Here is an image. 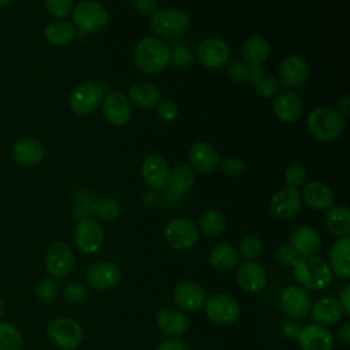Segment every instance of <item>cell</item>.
<instances>
[{"mask_svg":"<svg viewBox=\"0 0 350 350\" xmlns=\"http://www.w3.org/2000/svg\"><path fill=\"white\" fill-rule=\"evenodd\" d=\"M171 49L161 41L153 37L142 38L134 49L135 66L148 75L161 72L170 64Z\"/></svg>","mask_w":350,"mask_h":350,"instance_id":"6da1fadb","label":"cell"},{"mask_svg":"<svg viewBox=\"0 0 350 350\" xmlns=\"http://www.w3.org/2000/svg\"><path fill=\"white\" fill-rule=\"evenodd\" d=\"M295 280L309 290H323L332 280L329 265L317 256H305L293 265Z\"/></svg>","mask_w":350,"mask_h":350,"instance_id":"7a4b0ae2","label":"cell"},{"mask_svg":"<svg viewBox=\"0 0 350 350\" xmlns=\"http://www.w3.org/2000/svg\"><path fill=\"white\" fill-rule=\"evenodd\" d=\"M310 134L323 142L336 139L345 130V118L332 108L317 107L312 109L306 120Z\"/></svg>","mask_w":350,"mask_h":350,"instance_id":"3957f363","label":"cell"},{"mask_svg":"<svg viewBox=\"0 0 350 350\" xmlns=\"http://www.w3.org/2000/svg\"><path fill=\"white\" fill-rule=\"evenodd\" d=\"M189 16L178 8H161L152 12L149 26L152 31L164 40H175L182 37L189 29Z\"/></svg>","mask_w":350,"mask_h":350,"instance_id":"277c9868","label":"cell"},{"mask_svg":"<svg viewBox=\"0 0 350 350\" xmlns=\"http://www.w3.org/2000/svg\"><path fill=\"white\" fill-rule=\"evenodd\" d=\"M108 21L107 8L94 0L79 1L72 8V25L82 33H98L108 25Z\"/></svg>","mask_w":350,"mask_h":350,"instance_id":"5b68a950","label":"cell"},{"mask_svg":"<svg viewBox=\"0 0 350 350\" xmlns=\"http://www.w3.org/2000/svg\"><path fill=\"white\" fill-rule=\"evenodd\" d=\"M46 334L49 340L62 350L77 349L83 339V329L72 319L55 317L46 325Z\"/></svg>","mask_w":350,"mask_h":350,"instance_id":"8992f818","label":"cell"},{"mask_svg":"<svg viewBox=\"0 0 350 350\" xmlns=\"http://www.w3.org/2000/svg\"><path fill=\"white\" fill-rule=\"evenodd\" d=\"M200 232L197 224L187 217H175L170 220L164 228L167 243L175 250H189L198 241Z\"/></svg>","mask_w":350,"mask_h":350,"instance_id":"52a82bcc","label":"cell"},{"mask_svg":"<svg viewBox=\"0 0 350 350\" xmlns=\"http://www.w3.org/2000/svg\"><path fill=\"white\" fill-rule=\"evenodd\" d=\"M103 88L94 82H82L77 85L68 98L70 109L79 116L93 113L103 101Z\"/></svg>","mask_w":350,"mask_h":350,"instance_id":"ba28073f","label":"cell"},{"mask_svg":"<svg viewBox=\"0 0 350 350\" xmlns=\"http://www.w3.org/2000/svg\"><path fill=\"white\" fill-rule=\"evenodd\" d=\"M208 319L220 325H228L234 323L239 316L238 302L228 294L219 293L205 299L204 306Z\"/></svg>","mask_w":350,"mask_h":350,"instance_id":"9c48e42d","label":"cell"},{"mask_svg":"<svg viewBox=\"0 0 350 350\" xmlns=\"http://www.w3.org/2000/svg\"><path fill=\"white\" fill-rule=\"evenodd\" d=\"M74 242L85 254L97 253L104 243V230L94 219H82L74 230Z\"/></svg>","mask_w":350,"mask_h":350,"instance_id":"30bf717a","label":"cell"},{"mask_svg":"<svg viewBox=\"0 0 350 350\" xmlns=\"http://www.w3.org/2000/svg\"><path fill=\"white\" fill-rule=\"evenodd\" d=\"M45 269L53 278H63L71 272L75 256L71 246L66 242H53L45 253Z\"/></svg>","mask_w":350,"mask_h":350,"instance_id":"8fae6325","label":"cell"},{"mask_svg":"<svg viewBox=\"0 0 350 350\" xmlns=\"http://www.w3.org/2000/svg\"><path fill=\"white\" fill-rule=\"evenodd\" d=\"M197 59L206 68H220L230 60V46L221 38H205L197 48Z\"/></svg>","mask_w":350,"mask_h":350,"instance_id":"7c38bea8","label":"cell"},{"mask_svg":"<svg viewBox=\"0 0 350 350\" xmlns=\"http://www.w3.org/2000/svg\"><path fill=\"white\" fill-rule=\"evenodd\" d=\"M309 77V66L299 55L286 56L279 66V82L286 88H301Z\"/></svg>","mask_w":350,"mask_h":350,"instance_id":"4fadbf2b","label":"cell"},{"mask_svg":"<svg viewBox=\"0 0 350 350\" xmlns=\"http://www.w3.org/2000/svg\"><path fill=\"white\" fill-rule=\"evenodd\" d=\"M120 269L111 261H98L89 267L86 282L90 287L100 291H107L120 283Z\"/></svg>","mask_w":350,"mask_h":350,"instance_id":"5bb4252c","label":"cell"},{"mask_svg":"<svg viewBox=\"0 0 350 350\" xmlns=\"http://www.w3.org/2000/svg\"><path fill=\"white\" fill-rule=\"evenodd\" d=\"M105 119L113 126H124L133 116V107L129 97L120 92L108 93L103 101Z\"/></svg>","mask_w":350,"mask_h":350,"instance_id":"9a60e30c","label":"cell"},{"mask_svg":"<svg viewBox=\"0 0 350 350\" xmlns=\"http://www.w3.org/2000/svg\"><path fill=\"white\" fill-rule=\"evenodd\" d=\"M302 205L301 193L294 187H284L276 191L269 201V211L278 219H291L299 211Z\"/></svg>","mask_w":350,"mask_h":350,"instance_id":"2e32d148","label":"cell"},{"mask_svg":"<svg viewBox=\"0 0 350 350\" xmlns=\"http://www.w3.org/2000/svg\"><path fill=\"white\" fill-rule=\"evenodd\" d=\"M11 156L21 167H34L44 160L45 148L42 142L34 137H22L14 144Z\"/></svg>","mask_w":350,"mask_h":350,"instance_id":"e0dca14e","label":"cell"},{"mask_svg":"<svg viewBox=\"0 0 350 350\" xmlns=\"http://www.w3.org/2000/svg\"><path fill=\"white\" fill-rule=\"evenodd\" d=\"M280 306L288 317L304 319L312 308V301L304 288L288 286L280 295Z\"/></svg>","mask_w":350,"mask_h":350,"instance_id":"ac0fdd59","label":"cell"},{"mask_svg":"<svg viewBox=\"0 0 350 350\" xmlns=\"http://www.w3.org/2000/svg\"><path fill=\"white\" fill-rule=\"evenodd\" d=\"M172 299L179 309L186 312H196L204 306L205 291L198 283L185 280L174 288Z\"/></svg>","mask_w":350,"mask_h":350,"instance_id":"d6986e66","label":"cell"},{"mask_svg":"<svg viewBox=\"0 0 350 350\" xmlns=\"http://www.w3.org/2000/svg\"><path fill=\"white\" fill-rule=\"evenodd\" d=\"M298 342L302 350H332L331 332L320 324H309L299 329Z\"/></svg>","mask_w":350,"mask_h":350,"instance_id":"ffe728a7","label":"cell"},{"mask_svg":"<svg viewBox=\"0 0 350 350\" xmlns=\"http://www.w3.org/2000/svg\"><path fill=\"white\" fill-rule=\"evenodd\" d=\"M302 100L295 92H282L273 100V113L283 123H293L298 120L302 115Z\"/></svg>","mask_w":350,"mask_h":350,"instance_id":"44dd1931","label":"cell"},{"mask_svg":"<svg viewBox=\"0 0 350 350\" xmlns=\"http://www.w3.org/2000/svg\"><path fill=\"white\" fill-rule=\"evenodd\" d=\"M191 167L200 174H211L217 170L220 157L217 150L206 142H196L189 150Z\"/></svg>","mask_w":350,"mask_h":350,"instance_id":"7402d4cb","label":"cell"},{"mask_svg":"<svg viewBox=\"0 0 350 350\" xmlns=\"http://www.w3.org/2000/svg\"><path fill=\"white\" fill-rule=\"evenodd\" d=\"M170 165L167 160L159 154L148 156L141 168V174L146 185L153 189H163L168 185L170 178Z\"/></svg>","mask_w":350,"mask_h":350,"instance_id":"603a6c76","label":"cell"},{"mask_svg":"<svg viewBox=\"0 0 350 350\" xmlns=\"http://www.w3.org/2000/svg\"><path fill=\"white\" fill-rule=\"evenodd\" d=\"M237 283L247 293H258L267 283V273L264 268L253 261L242 262L235 273Z\"/></svg>","mask_w":350,"mask_h":350,"instance_id":"cb8c5ba5","label":"cell"},{"mask_svg":"<svg viewBox=\"0 0 350 350\" xmlns=\"http://www.w3.org/2000/svg\"><path fill=\"white\" fill-rule=\"evenodd\" d=\"M301 198L309 208L314 211H325L334 204V193L331 187L320 180L306 183L302 190Z\"/></svg>","mask_w":350,"mask_h":350,"instance_id":"d4e9b609","label":"cell"},{"mask_svg":"<svg viewBox=\"0 0 350 350\" xmlns=\"http://www.w3.org/2000/svg\"><path fill=\"white\" fill-rule=\"evenodd\" d=\"M156 323L161 332L168 336H182L189 328L187 317L175 308H163L156 314Z\"/></svg>","mask_w":350,"mask_h":350,"instance_id":"484cf974","label":"cell"},{"mask_svg":"<svg viewBox=\"0 0 350 350\" xmlns=\"http://www.w3.org/2000/svg\"><path fill=\"white\" fill-rule=\"evenodd\" d=\"M291 245L302 257L313 256L321 246V237L312 226H302L291 235Z\"/></svg>","mask_w":350,"mask_h":350,"instance_id":"4316f807","label":"cell"},{"mask_svg":"<svg viewBox=\"0 0 350 350\" xmlns=\"http://www.w3.org/2000/svg\"><path fill=\"white\" fill-rule=\"evenodd\" d=\"M349 252H350V238H349V235L339 237V239L331 247L329 268L339 278L347 279L350 276Z\"/></svg>","mask_w":350,"mask_h":350,"instance_id":"83f0119b","label":"cell"},{"mask_svg":"<svg viewBox=\"0 0 350 350\" xmlns=\"http://www.w3.org/2000/svg\"><path fill=\"white\" fill-rule=\"evenodd\" d=\"M342 314L343 310L339 301L332 297L321 298L312 306V317L320 325H332L340 320Z\"/></svg>","mask_w":350,"mask_h":350,"instance_id":"f1b7e54d","label":"cell"},{"mask_svg":"<svg viewBox=\"0 0 350 350\" xmlns=\"http://www.w3.org/2000/svg\"><path fill=\"white\" fill-rule=\"evenodd\" d=\"M129 100L135 107L150 109L160 101V93L154 85L145 81H138L131 85L129 90Z\"/></svg>","mask_w":350,"mask_h":350,"instance_id":"f546056e","label":"cell"},{"mask_svg":"<svg viewBox=\"0 0 350 350\" xmlns=\"http://www.w3.org/2000/svg\"><path fill=\"white\" fill-rule=\"evenodd\" d=\"M75 26L66 19H56L49 22L44 29V38L55 46L68 45L75 38Z\"/></svg>","mask_w":350,"mask_h":350,"instance_id":"4dcf8cb0","label":"cell"},{"mask_svg":"<svg viewBox=\"0 0 350 350\" xmlns=\"http://www.w3.org/2000/svg\"><path fill=\"white\" fill-rule=\"evenodd\" d=\"M269 55V42L262 36L247 37L241 46V56L247 66L261 64Z\"/></svg>","mask_w":350,"mask_h":350,"instance_id":"1f68e13d","label":"cell"},{"mask_svg":"<svg viewBox=\"0 0 350 350\" xmlns=\"http://www.w3.org/2000/svg\"><path fill=\"white\" fill-rule=\"evenodd\" d=\"M209 262L215 269L228 272L238 265L239 253L234 246L223 243L213 247L209 256Z\"/></svg>","mask_w":350,"mask_h":350,"instance_id":"d6a6232c","label":"cell"},{"mask_svg":"<svg viewBox=\"0 0 350 350\" xmlns=\"http://www.w3.org/2000/svg\"><path fill=\"white\" fill-rule=\"evenodd\" d=\"M328 231L336 237H346L350 232V211L346 205H336L325 215Z\"/></svg>","mask_w":350,"mask_h":350,"instance_id":"836d02e7","label":"cell"},{"mask_svg":"<svg viewBox=\"0 0 350 350\" xmlns=\"http://www.w3.org/2000/svg\"><path fill=\"white\" fill-rule=\"evenodd\" d=\"M194 171L189 165L180 164L170 172L168 185L171 190L175 191L176 194H186L194 186Z\"/></svg>","mask_w":350,"mask_h":350,"instance_id":"e575fe53","label":"cell"},{"mask_svg":"<svg viewBox=\"0 0 350 350\" xmlns=\"http://www.w3.org/2000/svg\"><path fill=\"white\" fill-rule=\"evenodd\" d=\"M90 212L100 220H113L120 215V204L115 198L101 197L92 202Z\"/></svg>","mask_w":350,"mask_h":350,"instance_id":"d590c367","label":"cell"},{"mask_svg":"<svg viewBox=\"0 0 350 350\" xmlns=\"http://www.w3.org/2000/svg\"><path fill=\"white\" fill-rule=\"evenodd\" d=\"M200 227L205 235L216 237L227 227V217L219 211H208L200 219Z\"/></svg>","mask_w":350,"mask_h":350,"instance_id":"8d00e7d4","label":"cell"},{"mask_svg":"<svg viewBox=\"0 0 350 350\" xmlns=\"http://www.w3.org/2000/svg\"><path fill=\"white\" fill-rule=\"evenodd\" d=\"M22 346V332L14 324L0 321V350H21Z\"/></svg>","mask_w":350,"mask_h":350,"instance_id":"74e56055","label":"cell"},{"mask_svg":"<svg viewBox=\"0 0 350 350\" xmlns=\"http://www.w3.org/2000/svg\"><path fill=\"white\" fill-rule=\"evenodd\" d=\"M59 291H60L59 283L56 280H53V279H49V278L40 280L37 287H36L37 298L41 302H45V304L53 302L57 298Z\"/></svg>","mask_w":350,"mask_h":350,"instance_id":"f35d334b","label":"cell"},{"mask_svg":"<svg viewBox=\"0 0 350 350\" xmlns=\"http://www.w3.org/2000/svg\"><path fill=\"white\" fill-rule=\"evenodd\" d=\"M261 250H262V243H261L260 238L256 235H246L239 242L238 253H241L245 258L252 261L261 254Z\"/></svg>","mask_w":350,"mask_h":350,"instance_id":"ab89813d","label":"cell"},{"mask_svg":"<svg viewBox=\"0 0 350 350\" xmlns=\"http://www.w3.org/2000/svg\"><path fill=\"white\" fill-rule=\"evenodd\" d=\"M170 63L178 70H187L193 66L194 56L189 48L176 46L174 51H171Z\"/></svg>","mask_w":350,"mask_h":350,"instance_id":"60d3db41","label":"cell"},{"mask_svg":"<svg viewBox=\"0 0 350 350\" xmlns=\"http://www.w3.org/2000/svg\"><path fill=\"white\" fill-rule=\"evenodd\" d=\"M220 170L221 172L228 176V178H238L241 176L245 170H246V165H245V161L241 159V157H237V156H228L226 159H223L220 163Z\"/></svg>","mask_w":350,"mask_h":350,"instance_id":"b9f144b4","label":"cell"},{"mask_svg":"<svg viewBox=\"0 0 350 350\" xmlns=\"http://www.w3.org/2000/svg\"><path fill=\"white\" fill-rule=\"evenodd\" d=\"M45 10L56 19L66 18L74 8V0H44Z\"/></svg>","mask_w":350,"mask_h":350,"instance_id":"7bdbcfd3","label":"cell"},{"mask_svg":"<svg viewBox=\"0 0 350 350\" xmlns=\"http://www.w3.org/2000/svg\"><path fill=\"white\" fill-rule=\"evenodd\" d=\"M88 297V287L82 282H71L63 290V298L70 304H79Z\"/></svg>","mask_w":350,"mask_h":350,"instance_id":"ee69618b","label":"cell"},{"mask_svg":"<svg viewBox=\"0 0 350 350\" xmlns=\"http://www.w3.org/2000/svg\"><path fill=\"white\" fill-rule=\"evenodd\" d=\"M305 179H306V170L299 163L290 164L284 171V180L288 187L297 189L305 182Z\"/></svg>","mask_w":350,"mask_h":350,"instance_id":"f6af8a7d","label":"cell"},{"mask_svg":"<svg viewBox=\"0 0 350 350\" xmlns=\"http://www.w3.org/2000/svg\"><path fill=\"white\" fill-rule=\"evenodd\" d=\"M254 90L257 93V96L262 97V98H271L273 97L278 90H279V81L273 77L269 75H264L256 85H254Z\"/></svg>","mask_w":350,"mask_h":350,"instance_id":"bcb514c9","label":"cell"},{"mask_svg":"<svg viewBox=\"0 0 350 350\" xmlns=\"http://www.w3.org/2000/svg\"><path fill=\"white\" fill-rule=\"evenodd\" d=\"M275 260L283 267H293L298 260V252L293 245H280L273 252Z\"/></svg>","mask_w":350,"mask_h":350,"instance_id":"7dc6e473","label":"cell"},{"mask_svg":"<svg viewBox=\"0 0 350 350\" xmlns=\"http://www.w3.org/2000/svg\"><path fill=\"white\" fill-rule=\"evenodd\" d=\"M227 77L237 82L242 83L246 82L247 78V64L241 59H232L227 62Z\"/></svg>","mask_w":350,"mask_h":350,"instance_id":"c3c4849f","label":"cell"},{"mask_svg":"<svg viewBox=\"0 0 350 350\" xmlns=\"http://www.w3.org/2000/svg\"><path fill=\"white\" fill-rule=\"evenodd\" d=\"M157 107V115L160 119L163 120H174L176 119L178 116V107L174 101L171 100H163V101H159V104L156 105Z\"/></svg>","mask_w":350,"mask_h":350,"instance_id":"681fc988","label":"cell"},{"mask_svg":"<svg viewBox=\"0 0 350 350\" xmlns=\"http://www.w3.org/2000/svg\"><path fill=\"white\" fill-rule=\"evenodd\" d=\"M131 3L139 14H152L157 7V0H131Z\"/></svg>","mask_w":350,"mask_h":350,"instance_id":"f907efd6","label":"cell"},{"mask_svg":"<svg viewBox=\"0 0 350 350\" xmlns=\"http://www.w3.org/2000/svg\"><path fill=\"white\" fill-rule=\"evenodd\" d=\"M264 77V70L260 67V64L247 66V78L246 82L252 86H254L261 78Z\"/></svg>","mask_w":350,"mask_h":350,"instance_id":"816d5d0a","label":"cell"},{"mask_svg":"<svg viewBox=\"0 0 350 350\" xmlns=\"http://www.w3.org/2000/svg\"><path fill=\"white\" fill-rule=\"evenodd\" d=\"M339 304L342 306V310L345 314H350V284H346L339 295Z\"/></svg>","mask_w":350,"mask_h":350,"instance_id":"f5cc1de1","label":"cell"},{"mask_svg":"<svg viewBox=\"0 0 350 350\" xmlns=\"http://www.w3.org/2000/svg\"><path fill=\"white\" fill-rule=\"evenodd\" d=\"M299 329H301V327H299L297 323L288 321V323H286L284 327H283V334H284V336H286L287 339H291V340H293V339L298 338Z\"/></svg>","mask_w":350,"mask_h":350,"instance_id":"db71d44e","label":"cell"},{"mask_svg":"<svg viewBox=\"0 0 350 350\" xmlns=\"http://www.w3.org/2000/svg\"><path fill=\"white\" fill-rule=\"evenodd\" d=\"M156 350H186L183 342L178 339H168L157 346Z\"/></svg>","mask_w":350,"mask_h":350,"instance_id":"11a10c76","label":"cell"},{"mask_svg":"<svg viewBox=\"0 0 350 350\" xmlns=\"http://www.w3.org/2000/svg\"><path fill=\"white\" fill-rule=\"evenodd\" d=\"M338 335H339L340 340H342L345 345H349V343H350V324H349V323H345L343 325H340L339 329H338Z\"/></svg>","mask_w":350,"mask_h":350,"instance_id":"9f6ffc18","label":"cell"},{"mask_svg":"<svg viewBox=\"0 0 350 350\" xmlns=\"http://www.w3.org/2000/svg\"><path fill=\"white\" fill-rule=\"evenodd\" d=\"M338 107H339V113L342 115V116H347L349 115V96L346 94V96H343L340 100H339V104H338Z\"/></svg>","mask_w":350,"mask_h":350,"instance_id":"6f0895ef","label":"cell"},{"mask_svg":"<svg viewBox=\"0 0 350 350\" xmlns=\"http://www.w3.org/2000/svg\"><path fill=\"white\" fill-rule=\"evenodd\" d=\"M4 312H5V302H4V299L0 297V319L3 317Z\"/></svg>","mask_w":350,"mask_h":350,"instance_id":"680465c9","label":"cell"},{"mask_svg":"<svg viewBox=\"0 0 350 350\" xmlns=\"http://www.w3.org/2000/svg\"><path fill=\"white\" fill-rule=\"evenodd\" d=\"M11 1H12V0H0V8L8 7V5L11 4Z\"/></svg>","mask_w":350,"mask_h":350,"instance_id":"91938a15","label":"cell"}]
</instances>
